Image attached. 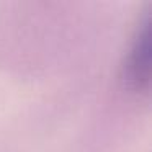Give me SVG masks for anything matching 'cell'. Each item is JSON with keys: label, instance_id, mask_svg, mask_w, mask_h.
<instances>
[{"label": "cell", "instance_id": "6da1fadb", "mask_svg": "<svg viewBox=\"0 0 152 152\" xmlns=\"http://www.w3.org/2000/svg\"><path fill=\"white\" fill-rule=\"evenodd\" d=\"M149 57H151V26L145 23L136 38L128 59V77L136 88H145L149 83Z\"/></svg>", "mask_w": 152, "mask_h": 152}]
</instances>
